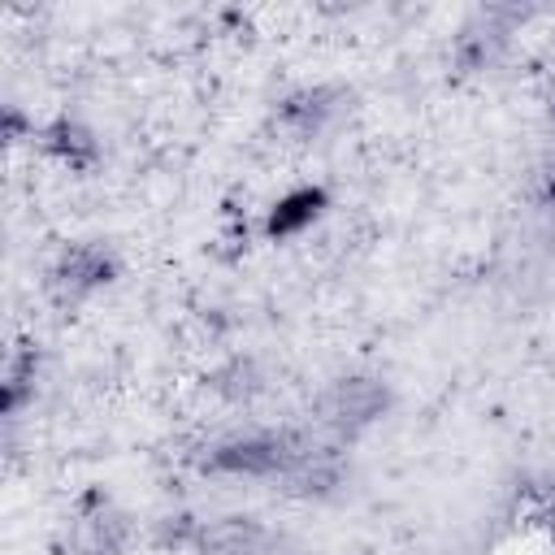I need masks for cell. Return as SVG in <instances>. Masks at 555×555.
Masks as SVG:
<instances>
[{"mask_svg": "<svg viewBox=\"0 0 555 555\" xmlns=\"http://www.w3.org/2000/svg\"><path fill=\"white\" fill-rule=\"evenodd\" d=\"M382 403H386V390L373 377H347L325 395V421L338 425V429L364 425L382 412Z\"/></svg>", "mask_w": 555, "mask_h": 555, "instance_id": "6da1fadb", "label": "cell"}, {"mask_svg": "<svg viewBox=\"0 0 555 555\" xmlns=\"http://www.w3.org/2000/svg\"><path fill=\"white\" fill-rule=\"evenodd\" d=\"M199 546H204L208 555H264L269 533H264L256 520L225 516V520H212V525L199 533Z\"/></svg>", "mask_w": 555, "mask_h": 555, "instance_id": "7a4b0ae2", "label": "cell"}, {"mask_svg": "<svg viewBox=\"0 0 555 555\" xmlns=\"http://www.w3.org/2000/svg\"><path fill=\"white\" fill-rule=\"evenodd\" d=\"M338 113V91L334 87H317V91H299L295 100H286L282 108V121L295 130V134H321L325 121Z\"/></svg>", "mask_w": 555, "mask_h": 555, "instance_id": "3957f363", "label": "cell"}, {"mask_svg": "<svg viewBox=\"0 0 555 555\" xmlns=\"http://www.w3.org/2000/svg\"><path fill=\"white\" fill-rule=\"evenodd\" d=\"M108 278V260L95 251V247H74L61 264H56V286H65L69 295H82L91 291L95 282Z\"/></svg>", "mask_w": 555, "mask_h": 555, "instance_id": "277c9868", "label": "cell"}, {"mask_svg": "<svg viewBox=\"0 0 555 555\" xmlns=\"http://www.w3.org/2000/svg\"><path fill=\"white\" fill-rule=\"evenodd\" d=\"M121 538H126V525L117 516H108V512H95V516L78 520V529H74L78 555H113L121 546Z\"/></svg>", "mask_w": 555, "mask_h": 555, "instance_id": "5b68a950", "label": "cell"}, {"mask_svg": "<svg viewBox=\"0 0 555 555\" xmlns=\"http://www.w3.org/2000/svg\"><path fill=\"white\" fill-rule=\"evenodd\" d=\"M317 208H321V195H317V191H299V195H291V199L278 204L269 230H273V234H291V230L308 225V221L317 217Z\"/></svg>", "mask_w": 555, "mask_h": 555, "instance_id": "8992f818", "label": "cell"}, {"mask_svg": "<svg viewBox=\"0 0 555 555\" xmlns=\"http://www.w3.org/2000/svg\"><path fill=\"white\" fill-rule=\"evenodd\" d=\"M225 382H230V386H225L230 395H251V390H256V369H251V364H230Z\"/></svg>", "mask_w": 555, "mask_h": 555, "instance_id": "52a82bcc", "label": "cell"}]
</instances>
